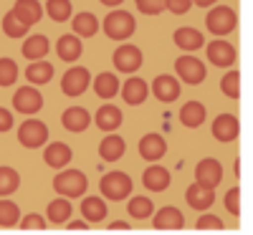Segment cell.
<instances>
[{
  "instance_id": "cell-36",
  "label": "cell",
  "mask_w": 253,
  "mask_h": 235,
  "mask_svg": "<svg viewBox=\"0 0 253 235\" xmlns=\"http://www.w3.org/2000/svg\"><path fill=\"white\" fill-rule=\"evenodd\" d=\"M46 13L51 15V20H56V23H66L71 18V0H48Z\"/></svg>"
},
{
  "instance_id": "cell-43",
  "label": "cell",
  "mask_w": 253,
  "mask_h": 235,
  "mask_svg": "<svg viewBox=\"0 0 253 235\" xmlns=\"http://www.w3.org/2000/svg\"><path fill=\"white\" fill-rule=\"evenodd\" d=\"M195 228L203 233V230H223L225 225H223V220L218 215H203V218H198Z\"/></svg>"
},
{
  "instance_id": "cell-19",
  "label": "cell",
  "mask_w": 253,
  "mask_h": 235,
  "mask_svg": "<svg viewBox=\"0 0 253 235\" xmlns=\"http://www.w3.org/2000/svg\"><path fill=\"white\" fill-rule=\"evenodd\" d=\"M71 157H74L71 147L63 144V142H51V144H46V149H43V162H46L48 167H53V169H63V167L71 162Z\"/></svg>"
},
{
  "instance_id": "cell-21",
  "label": "cell",
  "mask_w": 253,
  "mask_h": 235,
  "mask_svg": "<svg viewBox=\"0 0 253 235\" xmlns=\"http://www.w3.org/2000/svg\"><path fill=\"white\" fill-rule=\"evenodd\" d=\"M81 53H84V46H81V38H79V36L66 33V36H61V38L56 40V56H58L61 61L74 63V61L81 58Z\"/></svg>"
},
{
  "instance_id": "cell-8",
  "label": "cell",
  "mask_w": 253,
  "mask_h": 235,
  "mask_svg": "<svg viewBox=\"0 0 253 235\" xmlns=\"http://www.w3.org/2000/svg\"><path fill=\"white\" fill-rule=\"evenodd\" d=\"M195 182L208 187V190H215L223 182V164L213 157H205L195 164Z\"/></svg>"
},
{
  "instance_id": "cell-16",
  "label": "cell",
  "mask_w": 253,
  "mask_h": 235,
  "mask_svg": "<svg viewBox=\"0 0 253 235\" xmlns=\"http://www.w3.org/2000/svg\"><path fill=\"white\" fill-rule=\"evenodd\" d=\"M208 61L213 63V66H220V69H228L236 63V48L228 43V40H213V43H208Z\"/></svg>"
},
{
  "instance_id": "cell-26",
  "label": "cell",
  "mask_w": 253,
  "mask_h": 235,
  "mask_svg": "<svg viewBox=\"0 0 253 235\" xmlns=\"http://www.w3.org/2000/svg\"><path fill=\"white\" fill-rule=\"evenodd\" d=\"M94 91L99 99H114L119 91H122V83H119V76L117 74H109L104 71L94 78Z\"/></svg>"
},
{
  "instance_id": "cell-17",
  "label": "cell",
  "mask_w": 253,
  "mask_h": 235,
  "mask_svg": "<svg viewBox=\"0 0 253 235\" xmlns=\"http://www.w3.org/2000/svg\"><path fill=\"white\" fill-rule=\"evenodd\" d=\"M13 15H15L26 28H31V26H36L38 20L43 18V5H41L38 0H15Z\"/></svg>"
},
{
  "instance_id": "cell-35",
  "label": "cell",
  "mask_w": 253,
  "mask_h": 235,
  "mask_svg": "<svg viewBox=\"0 0 253 235\" xmlns=\"http://www.w3.org/2000/svg\"><path fill=\"white\" fill-rule=\"evenodd\" d=\"M20 187V175L13 167H0V197H8Z\"/></svg>"
},
{
  "instance_id": "cell-14",
  "label": "cell",
  "mask_w": 253,
  "mask_h": 235,
  "mask_svg": "<svg viewBox=\"0 0 253 235\" xmlns=\"http://www.w3.org/2000/svg\"><path fill=\"white\" fill-rule=\"evenodd\" d=\"M241 134V124H238V117L233 114H220L215 121H213V137L220 142V144H228V142H236Z\"/></svg>"
},
{
  "instance_id": "cell-40",
  "label": "cell",
  "mask_w": 253,
  "mask_h": 235,
  "mask_svg": "<svg viewBox=\"0 0 253 235\" xmlns=\"http://www.w3.org/2000/svg\"><path fill=\"white\" fill-rule=\"evenodd\" d=\"M137 10L144 15H160L167 10V0H137Z\"/></svg>"
},
{
  "instance_id": "cell-24",
  "label": "cell",
  "mask_w": 253,
  "mask_h": 235,
  "mask_svg": "<svg viewBox=\"0 0 253 235\" xmlns=\"http://www.w3.org/2000/svg\"><path fill=\"white\" fill-rule=\"evenodd\" d=\"M172 38H175V46H177L180 51H198V48H203V46H205L203 33H200L198 28H190V26L177 28Z\"/></svg>"
},
{
  "instance_id": "cell-6",
  "label": "cell",
  "mask_w": 253,
  "mask_h": 235,
  "mask_svg": "<svg viewBox=\"0 0 253 235\" xmlns=\"http://www.w3.org/2000/svg\"><path fill=\"white\" fill-rule=\"evenodd\" d=\"M13 109L18 114H26V117H33L43 109V94H41L36 86H20L13 96Z\"/></svg>"
},
{
  "instance_id": "cell-23",
  "label": "cell",
  "mask_w": 253,
  "mask_h": 235,
  "mask_svg": "<svg viewBox=\"0 0 253 235\" xmlns=\"http://www.w3.org/2000/svg\"><path fill=\"white\" fill-rule=\"evenodd\" d=\"M96 126L101 132H107V134H114L119 129V124H122V112L117 109L114 104H104L96 109V117H94Z\"/></svg>"
},
{
  "instance_id": "cell-3",
  "label": "cell",
  "mask_w": 253,
  "mask_h": 235,
  "mask_svg": "<svg viewBox=\"0 0 253 235\" xmlns=\"http://www.w3.org/2000/svg\"><path fill=\"white\" fill-rule=\"evenodd\" d=\"M132 177L126 172H107L99 182V190H101V197H107L112 202H122L132 195Z\"/></svg>"
},
{
  "instance_id": "cell-7",
  "label": "cell",
  "mask_w": 253,
  "mask_h": 235,
  "mask_svg": "<svg viewBox=\"0 0 253 235\" xmlns=\"http://www.w3.org/2000/svg\"><path fill=\"white\" fill-rule=\"evenodd\" d=\"M175 74L190 86H198L205 81V63L195 56H180L175 61Z\"/></svg>"
},
{
  "instance_id": "cell-22",
  "label": "cell",
  "mask_w": 253,
  "mask_h": 235,
  "mask_svg": "<svg viewBox=\"0 0 253 235\" xmlns=\"http://www.w3.org/2000/svg\"><path fill=\"white\" fill-rule=\"evenodd\" d=\"M185 200H187V205L193 210H208V207H213V202H215V190H208V187L193 182L187 187V192H185Z\"/></svg>"
},
{
  "instance_id": "cell-39",
  "label": "cell",
  "mask_w": 253,
  "mask_h": 235,
  "mask_svg": "<svg viewBox=\"0 0 253 235\" xmlns=\"http://www.w3.org/2000/svg\"><path fill=\"white\" fill-rule=\"evenodd\" d=\"M3 33H5L8 38H23V36L28 33V28L13 15V10H8V13L3 15Z\"/></svg>"
},
{
  "instance_id": "cell-46",
  "label": "cell",
  "mask_w": 253,
  "mask_h": 235,
  "mask_svg": "<svg viewBox=\"0 0 253 235\" xmlns=\"http://www.w3.org/2000/svg\"><path fill=\"white\" fill-rule=\"evenodd\" d=\"M66 228H69V230H89V223H86V220H69Z\"/></svg>"
},
{
  "instance_id": "cell-4",
  "label": "cell",
  "mask_w": 253,
  "mask_h": 235,
  "mask_svg": "<svg viewBox=\"0 0 253 235\" xmlns=\"http://www.w3.org/2000/svg\"><path fill=\"white\" fill-rule=\"evenodd\" d=\"M205 26H208V31L213 36H228L238 26V15H236L233 8H228V5H215L205 15Z\"/></svg>"
},
{
  "instance_id": "cell-47",
  "label": "cell",
  "mask_w": 253,
  "mask_h": 235,
  "mask_svg": "<svg viewBox=\"0 0 253 235\" xmlns=\"http://www.w3.org/2000/svg\"><path fill=\"white\" fill-rule=\"evenodd\" d=\"M109 230H129V223H124V220H117L109 225Z\"/></svg>"
},
{
  "instance_id": "cell-2",
  "label": "cell",
  "mask_w": 253,
  "mask_h": 235,
  "mask_svg": "<svg viewBox=\"0 0 253 235\" xmlns=\"http://www.w3.org/2000/svg\"><path fill=\"white\" fill-rule=\"evenodd\" d=\"M101 28L112 40H126L137 31V18L132 13H126V10H112L107 18H104Z\"/></svg>"
},
{
  "instance_id": "cell-5",
  "label": "cell",
  "mask_w": 253,
  "mask_h": 235,
  "mask_svg": "<svg viewBox=\"0 0 253 235\" xmlns=\"http://www.w3.org/2000/svg\"><path fill=\"white\" fill-rule=\"evenodd\" d=\"M18 142L26 149H38L48 142V126L41 119H26L18 126Z\"/></svg>"
},
{
  "instance_id": "cell-10",
  "label": "cell",
  "mask_w": 253,
  "mask_h": 235,
  "mask_svg": "<svg viewBox=\"0 0 253 235\" xmlns=\"http://www.w3.org/2000/svg\"><path fill=\"white\" fill-rule=\"evenodd\" d=\"M112 61H114V69L119 74H134L142 66V51L132 43H124V46H119L114 51Z\"/></svg>"
},
{
  "instance_id": "cell-12",
  "label": "cell",
  "mask_w": 253,
  "mask_h": 235,
  "mask_svg": "<svg viewBox=\"0 0 253 235\" xmlns=\"http://www.w3.org/2000/svg\"><path fill=\"white\" fill-rule=\"evenodd\" d=\"M61 124H63V129H66V132H71V134H81V132H86V129H89L91 114L84 109V106H69V109L61 114Z\"/></svg>"
},
{
  "instance_id": "cell-33",
  "label": "cell",
  "mask_w": 253,
  "mask_h": 235,
  "mask_svg": "<svg viewBox=\"0 0 253 235\" xmlns=\"http://www.w3.org/2000/svg\"><path fill=\"white\" fill-rule=\"evenodd\" d=\"M18 223H20V207L8 197H0V228H15Z\"/></svg>"
},
{
  "instance_id": "cell-38",
  "label": "cell",
  "mask_w": 253,
  "mask_h": 235,
  "mask_svg": "<svg viewBox=\"0 0 253 235\" xmlns=\"http://www.w3.org/2000/svg\"><path fill=\"white\" fill-rule=\"evenodd\" d=\"M18 63L13 58H0V86H13L18 81Z\"/></svg>"
},
{
  "instance_id": "cell-18",
  "label": "cell",
  "mask_w": 253,
  "mask_h": 235,
  "mask_svg": "<svg viewBox=\"0 0 253 235\" xmlns=\"http://www.w3.org/2000/svg\"><path fill=\"white\" fill-rule=\"evenodd\" d=\"M142 182L147 190H152V192H165L167 187H170L172 177H170V169L162 167V164H150L144 169V175H142Z\"/></svg>"
},
{
  "instance_id": "cell-25",
  "label": "cell",
  "mask_w": 253,
  "mask_h": 235,
  "mask_svg": "<svg viewBox=\"0 0 253 235\" xmlns=\"http://www.w3.org/2000/svg\"><path fill=\"white\" fill-rule=\"evenodd\" d=\"M81 215H84V220H86L89 225L101 223L104 218H107V202H104V197H96V195L84 197L81 200Z\"/></svg>"
},
{
  "instance_id": "cell-45",
  "label": "cell",
  "mask_w": 253,
  "mask_h": 235,
  "mask_svg": "<svg viewBox=\"0 0 253 235\" xmlns=\"http://www.w3.org/2000/svg\"><path fill=\"white\" fill-rule=\"evenodd\" d=\"M10 129H13V114L0 106V134H3V132H10Z\"/></svg>"
},
{
  "instance_id": "cell-28",
  "label": "cell",
  "mask_w": 253,
  "mask_h": 235,
  "mask_svg": "<svg viewBox=\"0 0 253 235\" xmlns=\"http://www.w3.org/2000/svg\"><path fill=\"white\" fill-rule=\"evenodd\" d=\"M124 149H126V142L117 134H109V137H104L101 144H99V157L104 162H117L124 157Z\"/></svg>"
},
{
  "instance_id": "cell-9",
  "label": "cell",
  "mask_w": 253,
  "mask_h": 235,
  "mask_svg": "<svg viewBox=\"0 0 253 235\" xmlns=\"http://www.w3.org/2000/svg\"><path fill=\"white\" fill-rule=\"evenodd\" d=\"M89 83H91L89 71L84 69V66H74V69H69L66 74H63V78H61V91L66 94V96H81L84 91L89 89Z\"/></svg>"
},
{
  "instance_id": "cell-20",
  "label": "cell",
  "mask_w": 253,
  "mask_h": 235,
  "mask_svg": "<svg viewBox=\"0 0 253 235\" xmlns=\"http://www.w3.org/2000/svg\"><path fill=\"white\" fill-rule=\"evenodd\" d=\"M152 225L157 230H182L185 228V218H182V212L172 205H167V207H160L155 212V220Z\"/></svg>"
},
{
  "instance_id": "cell-15",
  "label": "cell",
  "mask_w": 253,
  "mask_h": 235,
  "mask_svg": "<svg viewBox=\"0 0 253 235\" xmlns=\"http://www.w3.org/2000/svg\"><path fill=\"white\" fill-rule=\"evenodd\" d=\"M150 96V83L139 76H129L122 83V99L129 104V106H139L144 104V99Z\"/></svg>"
},
{
  "instance_id": "cell-49",
  "label": "cell",
  "mask_w": 253,
  "mask_h": 235,
  "mask_svg": "<svg viewBox=\"0 0 253 235\" xmlns=\"http://www.w3.org/2000/svg\"><path fill=\"white\" fill-rule=\"evenodd\" d=\"M195 5H200V8H210V5H215L218 0H193Z\"/></svg>"
},
{
  "instance_id": "cell-41",
  "label": "cell",
  "mask_w": 253,
  "mask_h": 235,
  "mask_svg": "<svg viewBox=\"0 0 253 235\" xmlns=\"http://www.w3.org/2000/svg\"><path fill=\"white\" fill-rule=\"evenodd\" d=\"M225 210L233 218H241V187H230L225 192Z\"/></svg>"
},
{
  "instance_id": "cell-31",
  "label": "cell",
  "mask_w": 253,
  "mask_h": 235,
  "mask_svg": "<svg viewBox=\"0 0 253 235\" xmlns=\"http://www.w3.org/2000/svg\"><path fill=\"white\" fill-rule=\"evenodd\" d=\"M71 28H74V36H79V38H91L99 31V20L94 13H79L71 20Z\"/></svg>"
},
{
  "instance_id": "cell-48",
  "label": "cell",
  "mask_w": 253,
  "mask_h": 235,
  "mask_svg": "<svg viewBox=\"0 0 253 235\" xmlns=\"http://www.w3.org/2000/svg\"><path fill=\"white\" fill-rule=\"evenodd\" d=\"M101 5H107V8H117V5H122L124 0H99Z\"/></svg>"
},
{
  "instance_id": "cell-13",
  "label": "cell",
  "mask_w": 253,
  "mask_h": 235,
  "mask_svg": "<svg viewBox=\"0 0 253 235\" xmlns=\"http://www.w3.org/2000/svg\"><path fill=\"white\" fill-rule=\"evenodd\" d=\"M139 157L142 159H147V162H160L165 155H167V142H165V137H160V134H144L142 139H139Z\"/></svg>"
},
{
  "instance_id": "cell-42",
  "label": "cell",
  "mask_w": 253,
  "mask_h": 235,
  "mask_svg": "<svg viewBox=\"0 0 253 235\" xmlns=\"http://www.w3.org/2000/svg\"><path fill=\"white\" fill-rule=\"evenodd\" d=\"M18 225L23 228V230H46V228H48L46 218H43V215H38V212H31V215H26Z\"/></svg>"
},
{
  "instance_id": "cell-27",
  "label": "cell",
  "mask_w": 253,
  "mask_h": 235,
  "mask_svg": "<svg viewBox=\"0 0 253 235\" xmlns=\"http://www.w3.org/2000/svg\"><path fill=\"white\" fill-rule=\"evenodd\" d=\"M71 215H74V205H71V200H66V197H56V200H51L48 207H46V218H48L53 225H66Z\"/></svg>"
},
{
  "instance_id": "cell-1",
  "label": "cell",
  "mask_w": 253,
  "mask_h": 235,
  "mask_svg": "<svg viewBox=\"0 0 253 235\" xmlns=\"http://www.w3.org/2000/svg\"><path fill=\"white\" fill-rule=\"evenodd\" d=\"M53 190L58 192L61 197H84L89 190V180L81 169H61V172L53 177Z\"/></svg>"
},
{
  "instance_id": "cell-11",
  "label": "cell",
  "mask_w": 253,
  "mask_h": 235,
  "mask_svg": "<svg viewBox=\"0 0 253 235\" xmlns=\"http://www.w3.org/2000/svg\"><path fill=\"white\" fill-rule=\"evenodd\" d=\"M152 94L162 104H172V101L180 99V81L175 76H170V74H160L152 81Z\"/></svg>"
},
{
  "instance_id": "cell-32",
  "label": "cell",
  "mask_w": 253,
  "mask_h": 235,
  "mask_svg": "<svg viewBox=\"0 0 253 235\" xmlns=\"http://www.w3.org/2000/svg\"><path fill=\"white\" fill-rule=\"evenodd\" d=\"M180 121L190 129H198V126L205 121V106L200 101H187L180 109Z\"/></svg>"
},
{
  "instance_id": "cell-34",
  "label": "cell",
  "mask_w": 253,
  "mask_h": 235,
  "mask_svg": "<svg viewBox=\"0 0 253 235\" xmlns=\"http://www.w3.org/2000/svg\"><path fill=\"white\" fill-rule=\"evenodd\" d=\"M126 212H129V218H134V220H147V218H152V212H155V207H152V200L150 197H132L129 200V205H126Z\"/></svg>"
},
{
  "instance_id": "cell-29",
  "label": "cell",
  "mask_w": 253,
  "mask_h": 235,
  "mask_svg": "<svg viewBox=\"0 0 253 235\" xmlns=\"http://www.w3.org/2000/svg\"><path fill=\"white\" fill-rule=\"evenodd\" d=\"M20 53H23L31 63L43 61V56H48V38L46 36H28L23 48H20Z\"/></svg>"
},
{
  "instance_id": "cell-37",
  "label": "cell",
  "mask_w": 253,
  "mask_h": 235,
  "mask_svg": "<svg viewBox=\"0 0 253 235\" xmlns=\"http://www.w3.org/2000/svg\"><path fill=\"white\" fill-rule=\"evenodd\" d=\"M220 91L228 96V99H241V74L233 69V71H228L223 78H220Z\"/></svg>"
},
{
  "instance_id": "cell-44",
  "label": "cell",
  "mask_w": 253,
  "mask_h": 235,
  "mask_svg": "<svg viewBox=\"0 0 253 235\" xmlns=\"http://www.w3.org/2000/svg\"><path fill=\"white\" fill-rule=\"evenodd\" d=\"M190 8H193V0H167V10L172 15H185Z\"/></svg>"
},
{
  "instance_id": "cell-30",
  "label": "cell",
  "mask_w": 253,
  "mask_h": 235,
  "mask_svg": "<svg viewBox=\"0 0 253 235\" xmlns=\"http://www.w3.org/2000/svg\"><path fill=\"white\" fill-rule=\"evenodd\" d=\"M51 76H53V66L48 61H33L26 69V78L31 86H43V83L51 81Z\"/></svg>"
}]
</instances>
